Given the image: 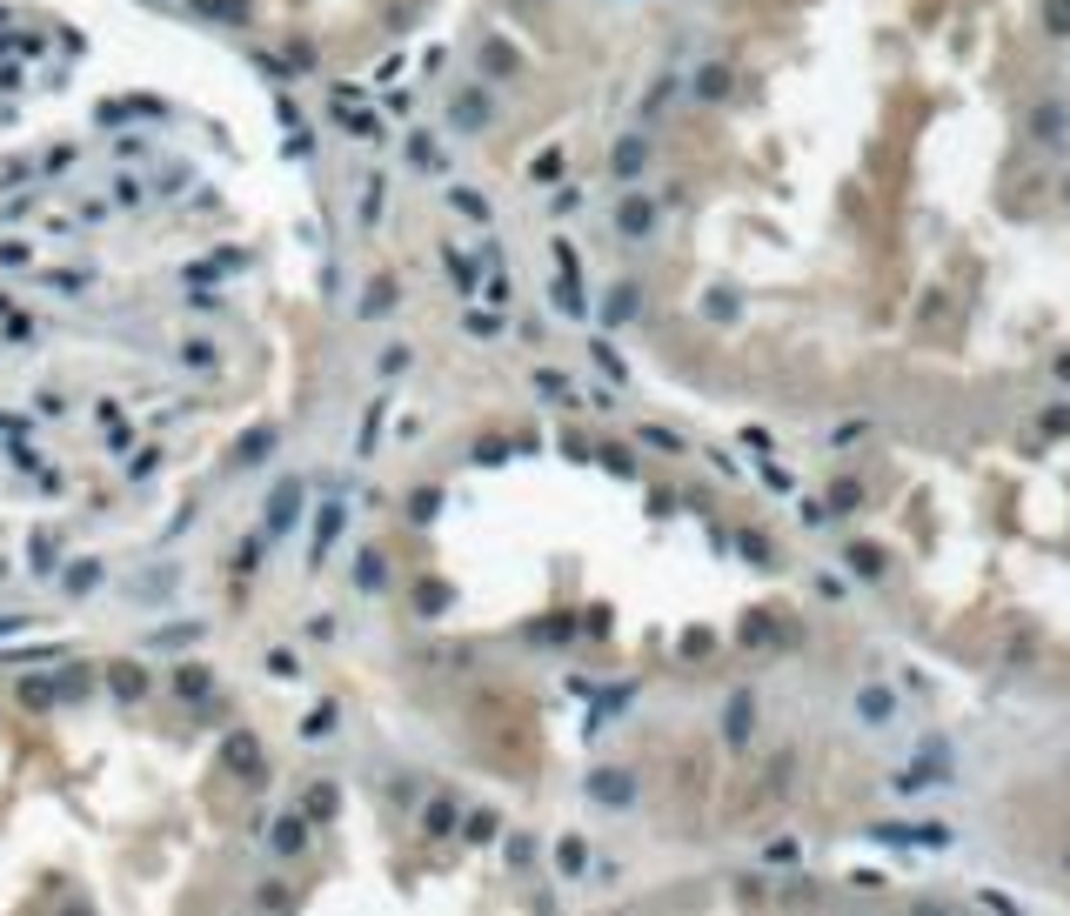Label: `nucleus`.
<instances>
[{
	"label": "nucleus",
	"mask_w": 1070,
	"mask_h": 916,
	"mask_svg": "<svg viewBox=\"0 0 1070 916\" xmlns=\"http://www.w3.org/2000/svg\"><path fill=\"white\" fill-rule=\"evenodd\" d=\"M328 803H335L328 782H321V789H308V816H328Z\"/></svg>",
	"instance_id": "f257e3e1"
}]
</instances>
